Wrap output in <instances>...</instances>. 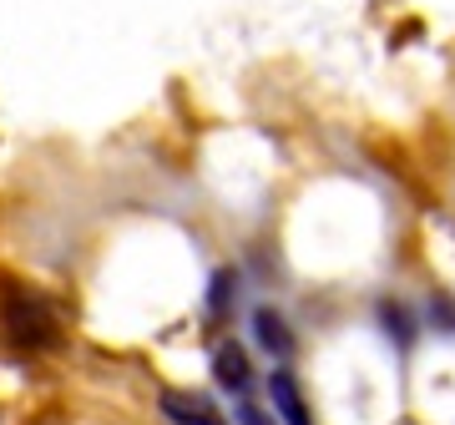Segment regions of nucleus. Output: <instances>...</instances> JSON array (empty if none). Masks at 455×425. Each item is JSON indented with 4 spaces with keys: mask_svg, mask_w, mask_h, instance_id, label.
I'll return each mask as SVG.
<instances>
[{
    "mask_svg": "<svg viewBox=\"0 0 455 425\" xmlns=\"http://www.w3.org/2000/svg\"><path fill=\"white\" fill-rule=\"evenodd\" d=\"M268 400H274V415L283 425H314L309 400H304V385H299V380H293V370H283V365L268 375Z\"/></svg>",
    "mask_w": 455,
    "mask_h": 425,
    "instance_id": "f257e3e1",
    "label": "nucleus"
},
{
    "mask_svg": "<svg viewBox=\"0 0 455 425\" xmlns=\"http://www.w3.org/2000/svg\"><path fill=\"white\" fill-rule=\"evenodd\" d=\"M163 415L172 425H228L223 410L212 405L208 395H197V390H167L163 395Z\"/></svg>",
    "mask_w": 455,
    "mask_h": 425,
    "instance_id": "f03ea898",
    "label": "nucleus"
},
{
    "mask_svg": "<svg viewBox=\"0 0 455 425\" xmlns=\"http://www.w3.org/2000/svg\"><path fill=\"white\" fill-rule=\"evenodd\" d=\"M212 380H218L223 390H233V395H248L253 365H248V349L238 340H223L218 349H212Z\"/></svg>",
    "mask_w": 455,
    "mask_h": 425,
    "instance_id": "7ed1b4c3",
    "label": "nucleus"
},
{
    "mask_svg": "<svg viewBox=\"0 0 455 425\" xmlns=\"http://www.w3.org/2000/svg\"><path fill=\"white\" fill-rule=\"evenodd\" d=\"M253 340H259L268 355H278V360L293 355V334H289V325H283L278 309H253Z\"/></svg>",
    "mask_w": 455,
    "mask_h": 425,
    "instance_id": "20e7f679",
    "label": "nucleus"
},
{
    "mask_svg": "<svg viewBox=\"0 0 455 425\" xmlns=\"http://www.w3.org/2000/svg\"><path fill=\"white\" fill-rule=\"evenodd\" d=\"M233 415H238V425H283L274 410H263L253 395H238V400H233Z\"/></svg>",
    "mask_w": 455,
    "mask_h": 425,
    "instance_id": "39448f33",
    "label": "nucleus"
},
{
    "mask_svg": "<svg viewBox=\"0 0 455 425\" xmlns=\"http://www.w3.org/2000/svg\"><path fill=\"white\" fill-rule=\"evenodd\" d=\"M385 329H390V334H400V344H410V319H405V309H400V304H385Z\"/></svg>",
    "mask_w": 455,
    "mask_h": 425,
    "instance_id": "423d86ee",
    "label": "nucleus"
}]
</instances>
